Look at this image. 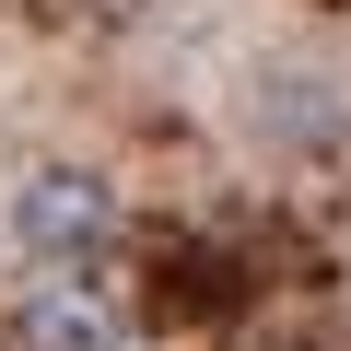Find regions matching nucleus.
Listing matches in <instances>:
<instances>
[{
	"instance_id": "f257e3e1",
	"label": "nucleus",
	"mask_w": 351,
	"mask_h": 351,
	"mask_svg": "<svg viewBox=\"0 0 351 351\" xmlns=\"http://www.w3.org/2000/svg\"><path fill=\"white\" fill-rule=\"evenodd\" d=\"M106 234H117V188H106L94 164H36L24 188H12V246L36 269H82Z\"/></svg>"
},
{
	"instance_id": "f03ea898",
	"label": "nucleus",
	"mask_w": 351,
	"mask_h": 351,
	"mask_svg": "<svg viewBox=\"0 0 351 351\" xmlns=\"http://www.w3.org/2000/svg\"><path fill=\"white\" fill-rule=\"evenodd\" d=\"M12 351H129V316L106 304V281L47 269V281L24 293V316H12Z\"/></svg>"
}]
</instances>
